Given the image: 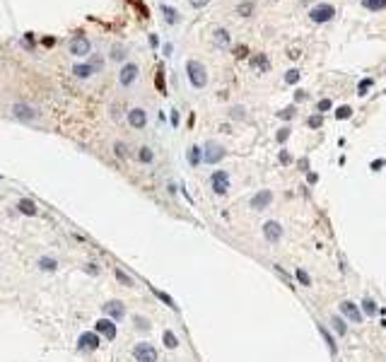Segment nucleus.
Returning a JSON list of instances; mask_svg holds the SVG:
<instances>
[{"instance_id": "nucleus-17", "label": "nucleus", "mask_w": 386, "mask_h": 362, "mask_svg": "<svg viewBox=\"0 0 386 362\" xmlns=\"http://www.w3.org/2000/svg\"><path fill=\"white\" fill-rule=\"evenodd\" d=\"M73 73H75L78 78H89V75L94 73V65H82V63H80V65L73 68Z\"/></svg>"}, {"instance_id": "nucleus-33", "label": "nucleus", "mask_w": 386, "mask_h": 362, "mask_svg": "<svg viewBox=\"0 0 386 362\" xmlns=\"http://www.w3.org/2000/svg\"><path fill=\"white\" fill-rule=\"evenodd\" d=\"M372 87V80H362L360 82V94H367V90Z\"/></svg>"}, {"instance_id": "nucleus-18", "label": "nucleus", "mask_w": 386, "mask_h": 362, "mask_svg": "<svg viewBox=\"0 0 386 362\" xmlns=\"http://www.w3.org/2000/svg\"><path fill=\"white\" fill-rule=\"evenodd\" d=\"M162 341H164V345H167L169 350H174V348H177V345H179L177 336H174V333H171V331H164V336H162Z\"/></svg>"}, {"instance_id": "nucleus-6", "label": "nucleus", "mask_w": 386, "mask_h": 362, "mask_svg": "<svg viewBox=\"0 0 386 362\" xmlns=\"http://www.w3.org/2000/svg\"><path fill=\"white\" fill-rule=\"evenodd\" d=\"M135 78H138V65H135V63H126L119 73V82L123 87H128V85L135 82Z\"/></svg>"}, {"instance_id": "nucleus-4", "label": "nucleus", "mask_w": 386, "mask_h": 362, "mask_svg": "<svg viewBox=\"0 0 386 362\" xmlns=\"http://www.w3.org/2000/svg\"><path fill=\"white\" fill-rule=\"evenodd\" d=\"M222 157H225V148L222 145H218V142H208L205 145V150H203V162L205 164H218Z\"/></svg>"}, {"instance_id": "nucleus-20", "label": "nucleus", "mask_w": 386, "mask_h": 362, "mask_svg": "<svg viewBox=\"0 0 386 362\" xmlns=\"http://www.w3.org/2000/svg\"><path fill=\"white\" fill-rule=\"evenodd\" d=\"M152 292H155V295H157L159 300L164 302V304H167V307H171V309H177V304H174V300H171V297H169L167 292H162V290H157V287H152Z\"/></svg>"}, {"instance_id": "nucleus-21", "label": "nucleus", "mask_w": 386, "mask_h": 362, "mask_svg": "<svg viewBox=\"0 0 386 362\" xmlns=\"http://www.w3.org/2000/svg\"><path fill=\"white\" fill-rule=\"evenodd\" d=\"M56 266H58V263L53 261V259H46V256H44V259H39V268H41V271H56Z\"/></svg>"}, {"instance_id": "nucleus-19", "label": "nucleus", "mask_w": 386, "mask_h": 362, "mask_svg": "<svg viewBox=\"0 0 386 362\" xmlns=\"http://www.w3.org/2000/svg\"><path fill=\"white\" fill-rule=\"evenodd\" d=\"M215 44L218 46H227L229 44V34L225 29H215Z\"/></svg>"}, {"instance_id": "nucleus-5", "label": "nucleus", "mask_w": 386, "mask_h": 362, "mask_svg": "<svg viewBox=\"0 0 386 362\" xmlns=\"http://www.w3.org/2000/svg\"><path fill=\"white\" fill-rule=\"evenodd\" d=\"M210 184H213V191L218 193V196H225L227 189H229L227 171H215V174H213V179H210Z\"/></svg>"}, {"instance_id": "nucleus-37", "label": "nucleus", "mask_w": 386, "mask_h": 362, "mask_svg": "<svg viewBox=\"0 0 386 362\" xmlns=\"http://www.w3.org/2000/svg\"><path fill=\"white\" fill-rule=\"evenodd\" d=\"M287 135H290V128H283V131L277 133V140H280V142H285V140H287Z\"/></svg>"}, {"instance_id": "nucleus-14", "label": "nucleus", "mask_w": 386, "mask_h": 362, "mask_svg": "<svg viewBox=\"0 0 386 362\" xmlns=\"http://www.w3.org/2000/svg\"><path fill=\"white\" fill-rule=\"evenodd\" d=\"M340 312H343V316H347L350 321H355V323H360V321H362V316H360V312H357L355 302L345 300V302H343V304H340Z\"/></svg>"}, {"instance_id": "nucleus-15", "label": "nucleus", "mask_w": 386, "mask_h": 362, "mask_svg": "<svg viewBox=\"0 0 386 362\" xmlns=\"http://www.w3.org/2000/svg\"><path fill=\"white\" fill-rule=\"evenodd\" d=\"M12 114H15L17 119H22V121H29V119L37 116V111L31 109L29 104H15V106H12Z\"/></svg>"}, {"instance_id": "nucleus-40", "label": "nucleus", "mask_w": 386, "mask_h": 362, "mask_svg": "<svg viewBox=\"0 0 386 362\" xmlns=\"http://www.w3.org/2000/svg\"><path fill=\"white\" fill-rule=\"evenodd\" d=\"M135 321H138V329H143V331H145V329H150V323L145 321V319H143V316H138V319H135Z\"/></svg>"}, {"instance_id": "nucleus-2", "label": "nucleus", "mask_w": 386, "mask_h": 362, "mask_svg": "<svg viewBox=\"0 0 386 362\" xmlns=\"http://www.w3.org/2000/svg\"><path fill=\"white\" fill-rule=\"evenodd\" d=\"M68 51L73 53V56H87L89 51H92L89 39L85 37V34H75V37L68 41Z\"/></svg>"}, {"instance_id": "nucleus-30", "label": "nucleus", "mask_w": 386, "mask_h": 362, "mask_svg": "<svg viewBox=\"0 0 386 362\" xmlns=\"http://www.w3.org/2000/svg\"><path fill=\"white\" fill-rule=\"evenodd\" d=\"M285 80L290 82V85H295V82L299 80V70H287V75H285Z\"/></svg>"}, {"instance_id": "nucleus-8", "label": "nucleus", "mask_w": 386, "mask_h": 362, "mask_svg": "<svg viewBox=\"0 0 386 362\" xmlns=\"http://www.w3.org/2000/svg\"><path fill=\"white\" fill-rule=\"evenodd\" d=\"M333 15H336V10H333L331 5H317V8H311V12H309V17L314 22H328V20H333Z\"/></svg>"}, {"instance_id": "nucleus-39", "label": "nucleus", "mask_w": 386, "mask_h": 362, "mask_svg": "<svg viewBox=\"0 0 386 362\" xmlns=\"http://www.w3.org/2000/svg\"><path fill=\"white\" fill-rule=\"evenodd\" d=\"M188 3H191L193 8H203V5H208L210 0H188Z\"/></svg>"}, {"instance_id": "nucleus-3", "label": "nucleus", "mask_w": 386, "mask_h": 362, "mask_svg": "<svg viewBox=\"0 0 386 362\" xmlns=\"http://www.w3.org/2000/svg\"><path fill=\"white\" fill-rule=\"evenodd\" d=\"M133 357L138 362H157V350L150 343H138L133 348Z\"/></svg>"}, {"instance_id": "nucleus-7", "label": "nucleus", "mask_w": 386, "mask_h": 362, "mask_svg": "<svg viewBox=\"0 0 386 362\" xmlns=\"http://www.w3.org/2000/svg\"><path fill=\"white\" fill-rule=\"evenodd\" d=\"M78 348L80 350H97V348H99V333H82V336H80L78 338Z\"/></svg>"}, {"instance_id": "nucleus-13", "label": "nucleus", "mask_w": 386, "mask_h": 362, "mask_svg": "<svg viewBox=\"0 0 386 362\" xmlns=\"http://www.w3.org/2000/svg\"><path fill=\"white\" fill-rule=\"evenodd\" d=\"M263 234H266V239L268 241H280V237H283V227L277 225V222H266L263 225Z\"/></svg>"}, {"instance_id": "nucleus-31", "label": "nucleus", "mask_w": 386, "mask_h": 362, "mask_svg": "<svg viewBox=\"0 0 386 362\" xmlns=\"http://www.w3.org/2000/svg\"><path fill=\"white\" fill-rule=\"evenodd\" d=\"M297 280L302 282V285H311V278H309V275H307L304 271H302V268L297 271Z\"/></svg>"}, {"instance_id": "nucleus-34", "label": "nucleus", "mask_w": 386, "mask_h": 362, "mask_svg": "<svg viewBox=\"0 0 386 362\" xmlns=\"http://www.w3.org/2000/svg\"><path fill=\"white\" fill-rule=\"evenodd\" d=\"M365 312H367V314H376V307H374V302L365 300Z\"/></svg>"}, {"instance_id": "nucleus-24", "label": "nucleus", "mask_w": 386, "mask_h": 362, "mask_svg": "<svg viewBox=\"0 0 386 362\" xmlns=\"http://www.w3.org/2000/svg\"><path fill=\"white\" fill-rule=\"evenodd\" d=\"M319 331H321V336L326 338V343H328V348H331V352H336V343H333V338H331V333H328L326 329L321 326V323H319Z\"/></svg>"}, {"instance_id": "nucleus-12", "label": "nucleus", "mask_w": 386, "mask_h": 362, "mask_svg": "<svg viewBox=\"0 0 386 362\" xmlns=\"http://www.w3.org/2000/svg\"><path fill=\"white\" fill-rule=\"evenodd\" d=\"M270 201H273V193H270V191H261V193H256V196L251 198V208H254V210H263V208H268V205H270Z\"/></svg>"}, {"instance_id": "nucleus-25", "label": "nucleus", "mask_w": 386, "mask_h": 362, "mask_svg": "<svg viewBox=\"0 0 386 362\" xmlns=\"http://www.w3.org/2000/svg\"><path fill=\"white\" fill-rule=\"evenodd\" d=\"M162 12H164V17H167L169 24H174V22H177V10H171V8H167V5H162Z\"/></svg>"}, {"instance_id": "nucleus-28", "label": "nucleus", "mask_w": 386, "mask_h": 362, "mask_svg": "<svg viewBox=\"0 0 386 362\" xmlns=\"http://www.w3.org/2000/svg\"><path fill=\"white\" fill-rule=\"evenodd\" d=\"M116 280L123 282V285H133V278H128L123 271H116Z\"/></svg>"}, {"instance_id": "nucleus-23", "label": "nucleus", "mask_w": 386, "mask_h": 362, "mask_svg": "<svg viewBox=\"0 0 386 362\" xmlns=\"http://www.w3.org/2000/svg\"><path fill=\"white\" fill-rule=\"evenodd\" d=\"M188 162H191L193 167L198 164L200 162V148H191V150H188Z\"/></svg>"}, {"instance_id": "nucleus-10", "label": "nucleus", "mask_w": 386, "mask_h": 362, "mask_svg": "<svg viewBox=\"0 0 386 362\" xmlns=\"http://www.w3.org/2000/svg\"><path fill=\"white\" fill-rule=\"evenodd\" d=\"M104 314H107L109 319H123V316H126V307H123V302L111 300L104 304Z\"/></svg>"}, {"instance_id": "nucleus-1", "label": "nucleus", "mask_w": 386, "mask_h": 362, "mask_svg": "<svg viewBox=\"0 0 386 362\" xmlns=\"http://www.w3.org/2000/svg\"><path fill=\"white\" fill-rule=\"evenodd\" d=\"M186 75H188V80H191V85H193L196 90H200V87L208 85V70H205V65L198 63V60H188Z\"/></svg>"}, {"instance_id": "nucleus-9", "label": "nucleus", "mask_w": 386, "mask_h": 362, "mask_svg": "<svg viewBox=\"0 0 386 362\" xmlns=\"http://www.w3.org/2000/svg\"><path fill=\"white\" fill-rule=\"evenodd\" d=\"M94 333L104 336L107 341H114V338H116V323H114V319H99V321H97V331Z\"/></svg>"}, {"instance_id": "nucleus-16", "label": "nucleus", "mask_w": 386, "mask_h": 362, "mask_svg": "<svg viewBox=\"0 0 386 362\" xmlns=\"http://www.w3.org/2000/svg\"><path fill=\"white\" fill-rule=\"evenodd\" d=\"M17 208H20V212H24V215H37V203L29 201V198H22V201L17 203Z\"/></svg>"}, {"instance_id": "nucleus-35", "label": "nucleus", "mask_w": 386, "mask_h": 362, "mask_svg": "<svg viewBox=\"0 0 386 362\" xmlns=\"http://www.w3.org/2000/svg\"><path fill=\"white\" fill-rule=\"evenodd\" d=\"M309 126H311V128H319V126H321V116H311V119H309Z\"/></svg>"}, {"instance_id": "nucleus-27", "label": "nucleus", "mask_w": 386, "mask_h": 362, "mask_svg": "<svg viewBox=\"0 0 386 362\" xmlns=\"http://www.w3.org/2000/svg\"><path fill=\"white\" fill-rule=\"evenodd\" d=\"M140 162H152V152H150V148H140Z\"/></svg>"}, {"instance_id": "nucleus-36", "label": "nucleus", "mask_w": 386, "mask_h": 362, "mask_svg": "<svg viewBox=\"0 0 386 362\" xmlns=\"http://www.w3.org/2000/svg\"><path fill=\"white\" fill-rule=\"evenodd\" d=\"M326 109H331V99H321L319 101V111H326Z\"/></svg>"}, {"instance_id": "nucleus-26", "label": "nucleus", "mask_w": 386, "mask_h": 362, "mask_svg": "<svg viewBox=\"0 0 386 362\" xmlns=\"http://www.w3.org/2000/svg\"><path fill=\"white\" fill-rule=\"evenodd\" d=\"M254 65H256V68H261V70H266V68H268V58L261 53V56H256V58H254Z\"/></svg>"}, {"instance_id": "nucleus-38", "label": "nucleus", "mask_w": 386, "mask_h": 362, "mask_svg": "<svg viewBox=\"0 0 386 362\" xmlns=\"http://www.w3.org/2000/svg\"><path fill=\"white\" fill-rule=\"evenodd\" d=\"M333 326H336L338 333H345V326H343V321H340V319H333Z\"/></svg>"}, {"instance_id": "nucleus-42", "label": "nucleus", "mask_w": 386, "mask_h": 362, "mask_svg": "<svg viewBox=\"0 0 386 362\" xmlns=\"http://www.w3.org/2000/svg\"><path fill=\"white\" fill-rule=\"evenodd\" d=\"M237 56H239V58H241V56H247V49H244V46H239V49H237Z\"/></svg>"}, {"instance_id": "nucleus-11", "label": "nucleus", "mask_w": 386, "mask_h": 362, "mask_svg": "<svg viewBox=\"0 0 386 362\" xmlns=\"http://www.w3.org/2000/svg\"><path fill=\"white\" fill-rule=\"evenodd\" d=\"M128 123L133 126V128H145V123H148L145 109H130L128 111Z\"/></svg>"}, {"instance_id": "nucleus-22", "label": "nucleus", "mask_w": 386, "mask_h": 362, "mask_svg": "<svg viewBox=\"0 0 386 362\" xmlns=\"http://www.w3.org/2000/svg\"><path fill=\"white\" fill-rule=\"evenodd\" d=\"M365 8H369V10H381V8H386V0H365Z\"/></svg>"}, {"instance_id": "nucleus-29", "label": "nucleus", "mask_w": 386, "mask_h": 362, "mask_svg": "<svg viewBox=\"0 0 386 362\" xmlns=\"http://www.w3.org/2000/svg\"><path fill=\"white\" fill-rule=\"evenodd\" d=\"M350 114H353V109H350V106H340V109L336 111V119H347Z\"/></svg>"}, {"instance_id": "nucleus-32", "label": "nucleus", "mask_w": 386, "mask_h": 362, "mask_svg": "<svg viewBox=\"0 0 386 362\" xmlns=\"http://www.w3.org/2000/svg\"><path fill=\"white\" fill-rule=\"evenodd\" d=\"M251 10H254V5H251V3H241V5H239V12H241V15H249Z\"/></svg>"}, {"instance_id": "nucleus-41", "label": "nucleus", "mask_w": 386, "mask_h": 362, "mask_svg": "<svg viewBox=\"0 0 386 362\" xmlns=\"http://www.w3.org/2000/svg\"><path fill=\"white\" fill-rule=\"evenodd\" d=\"M280 116H283V119H292V116H295V109H285V111H280Z\"/></svg>"}]
</instances>
